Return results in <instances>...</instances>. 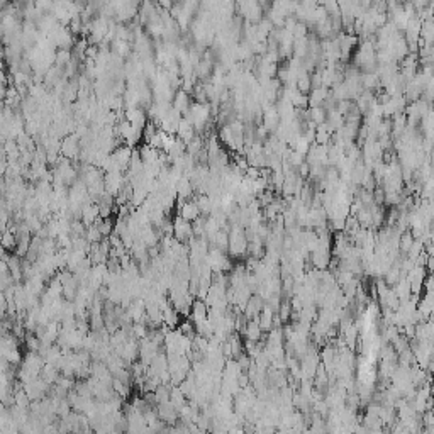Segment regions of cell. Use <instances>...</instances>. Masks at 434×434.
<instances>
[{
    "mask_svg": "<svg viewBox=\"0 0 434 434\" xmlns=\"http://www.w3.org/2000/svg\"><path fill=\"white\" fill-rule=\"evenodd\" d=\"M192 104H193V102L190 100V95H188L185 90H178V92L175 93L173 104H171V105H173V107H175L182 115H185V114L188 112V109H190Z\"/></svg>",
    "mask_w": 434,
    "mask_h": 434,
    "instance_id": "ffe728a7",
    "label": "cell"
},
{
    "mask_svg": "<svg viewBox=\"0 0 434 434\" xmlns=\"http://www.w3.org/2000/svg\"><path fill=\"white\" fill-rule=\"evenodd\" d=\"M95 226L98 227V231L102 232L104 238H109L110 234L114 232V227H115V222H112V219H98L95 222Z\"/></svg>",
    "mask_w": 434,
    "mask_h": 434,
    "instance_id": "1f68e13d",
    "label": "cell"
},
{
    "mask_svg": "<svg viewBox=\"0 0 434 434\" xmlns=\"http://www.w3.org/2000/svg\"><path fill=\"white\" fill-rule=\"evenodd\" d=\"M390 434H412V432H410L407 427H405L404 424H400V422L397 421V422H395V426L392 427V432H390Z\"/></svg>",
    "mask_w": 434,
    "mask_h": 434,
    "instance_id": "8d00e7d4",
    "label": "cell"
},
{
    "mask_svg": "<svg viewBox=\"0 0 434 434\" xmlns=\"http://www.w3.org/2000/svg\"><path fill=\"white\" fill-rule=\"evenodd\" d=\"M114 4V10H115V21L119 22H127L131 19H134V15H137L139 12V5L137 2H127V0H122V2H112Z\"/></svg>",
    "mask_w": 434,
    "mask_h": 434,
    "instance_id": "5b68a950",
    "label": "cell"
},
{
    "mask_svg": "<svg viewBox=\"0 0 434 434\" xmlns=\"http://www.w3.org/2000/svg\"><path fill=\"white\" fill-rule=\"evenodd\" d=\"M71 60H73V54L70 49H58L56 51V65L61 68H66L71 63Z\"/></svg>",
    "mask_w": 434,
    "mask_h": 434,
    "instance_id": "e575fe53",
    "label": "cell"
},
{
    "mask_svg": "<svg viewBox=\"0 0 434 434\" xmlns=\"http://www.w3.org/2000/svg\"><path fill=\"white\" fill-rule=\"evenodd\" d=\"M178 329L182 331V334H185V336L192 338V339L197 336V332H195V324H193L190 319H188V321H182V324L178 326Z\"/></svg>",
    "mask_w": 434,
    "mask_h": 434,
    "instance_id": "d590c367",
    "label": "cell"
},
{
    "mask_svg": "<svg viewBox=\"0 0 434 434\" xmlns=\"http://www.w3.org/2000/svg\"><path fill=\"white\" fill-rule=\"evenodd\" d=\"M163 322L166 326L170 327V329H178V326L182 324V321H180V314L176 312L173 305H168L165 310H163Z\"/></svg>",
    "mask_w": 434,
    "mask_h": 434,
    "instance_id": "7402d4cb",
    "label": "cell"
},
{
    "mask_svg": "<svg viewBox=\"0 0 434 434\" xmlns=\"http://www.w3.org/2000/svg\"><path fill=\"white\" fill-rule=\"evenodd\" d=\"M100 219V209H98V204H95L93 200L90 202H87L83 205L82 209V221L85 222V226H93L95 222Z\"/></svg>",
    "mask_w": 434,
    "mask_h": 434,
    "instance_id": "9a60e30c",
    "label": "cell"
},
{
    "mask_svg": "<svg viewBox=\"0 0 434 434\" xmlns=\"http://www.w3.org/2000/svg\"><path fill=\"white\" fill-rule=\"evenodd\" d=\"M170 402L173 404V407L178 410V414H180V410L183 407H187L188 405V400L185 395H183V392L180 390V387H171V397H170Z\"/></svg>",
    "mask_w": 434,
    "mask_h": 434,
    "instance_id": "cb8c5ba5",
    "label": "cell"
},
{
    "mask_svg": "<svg viewBox=\"0 0 434 434\" xmlns=\"http://www.w3.org/2000/svg\"><path fill=\"white\" fill-rule=\"evenodd\" d=\"M197 136V131H195V126L192 124L190 121H187L185 117H183L180 121V126H178V131H176V137H180L183 143L188 144L192 141L193 137Z\"/></svg>",
    "mask_w": 434,
    "mask_h": 434,
    "instance_id": "ac0fdd59",
    "label": "cell"
},
{
    "mask_svg": "<svg viewBox=\"0 0 434 434\" xmlns=\"http://www.w3.org/2000/svg\"><path fill=\"white\" fill-rule=\"evenodd\" d=\"M248 238L244 232V227L241 226H231L229 231V253L234 258H243L248 254Z\"/></svg>",
    "mask_w": 434,
    "mask_h": 434,
    "instance_id": "6da1fadb",
    "label": "cell"
},
{
    "mask_svg": "<svg viewBox=\"0 0 434 434\" xmlns=\"http://www.w3.org/2000/svg\"><path fill=\"white\" fill-rule=\"evenodd\" d=\"M156 412H158V416H160V419L163 421L166 426H176V422L180 421L178 410L173 407V404H171V402L156 405Z\"/></svg>",
    "mask_w": 434,
    "mask_h": 434,
    "instance_id": "9c48e42d",
    "label": "cell"
},
{
    "mask_svg": "<svg viewBox=\"0 0 434 434\" xmlns=\"http://www.w3.org/2000/svg\"><path fill=\"white\" fill-rule=\"evenodd\" d=\"M178 205V215L183 217L188 222H195L202 214H200V209L195 200H187V202H182V200H176Z\"/></svg>",
    "mask_w": 434,
    "mask_h": 434,
    "instance_id": "ba28073f",
    "label": "cell"
},
{
    "mask_svg": "<svg viewBox=\"0 0 434 434\" xmlns=\"http://www.w3.org/2000/svg\"><path fill=\"white\" fill-rule=\"evenodd\" d=\"M61 377V371L58 370V366L54 365H44V368L41 371V378L43 380H46L49 385H54V383L58 382V378Z\"/></svg>",
    "mask_w": 434,
    "mask_h": 434,
    "instance_id": "484cf974",
    "label": "cell"
},
{
    "mask_svg": "<svg viewBox=\"0 0 434 434\" xmlns=\"http://www.w3.org/2000/svg\"><path fill=\"white\" fill-rule=\"evenodd\" d=\"M87 241L90 243V244H98V243H102L104 241V236H102V232L98 231V227L93 224V226H88L87 227Z\"/></svg>",
    "mask_w": 434,
    "mask_h": 434,
    "instance_id": "d6a6232c",
    "label": "cell"
},
{
    "mask_svg": "<svg viewBox=\"0 0 434 434\" xmlns=\"http://www.w3.org/2000/svg\"><path fill=\"white\" fill-rule=\"evenodd\" d=\"M275 317L277 312L273 309L270 307V305H265V309L261 310V314L258 315V322H260V327L263 329V332H270L271 329L275 327Z\"/></svg>",
    "mask_w": 434,
    "mask_h": 434,
    "instance_id": "2e32d148",
    "label": "cell"
},
{
    "mask_svg": "<svg viewBox=\"0 0 434 434\" xmlns=\"http://www.w3.org/2000/svg\"><path fill=\"white\" fill-rule=\"evenodd\" d=\"M171 387H173V385H160V387L156 388V392H154V400H156V405L170 402Z\"/></svg>",
    "mask_w": 434,
    "mask_h": 434,
    "instance_id": "4dcf8cb0",
    "label": "cell"
},
{
    "mask_svg": "<svg viewBox=\"0 0 434 434\" xmlns=\"http://www.w3.org/2000/svg\"><path fill=\"white\" fill-rule=\"evenodd\" d=\"M126 121L131 122L132 126L136 127H146V124L149 122L148 112L143 107H132V109H126Z\"/></svg>",
    "mask_w": 434,
    "mask_h": 434,
    "instance_id": "30bf717a",
    "label": "cell"
},
{
    "mask_svg": "<svg viewBox=\"0 0 434 434\" xmlns=\"http://www.w3.org/2000/svg\"><path fill=\"white\" fill-rule=\"evenodd\" d=\"M414 241H416V238H414V234H412V231H405V232H402V236H400L399 249H400V253H402L404 257H407V253L410 251V248H412Z\"/></svg>",
    "mask_w": 434,
    "mask_h": 434,
    "instance_id": "f546056e",
    "label": "cell"
},
{
    "mask_svg": "<svg viewBox=\"0 0 434 434\" xmlns=\"http://www.w3.org/2000/svg\"><path fill=\"white\" fill-rule=\"evenodd\" d=\"M80 153H82V141H80V137L76 136V134L65 136L63 141H61V154H63L65 158H68V160L78 161Z\"/></svg>",
    "mask_w": 434,
    "mask_h": 434,
    "instance_id": "3957f363",
    "label": "cell"
},
{
    "mask_svg": "<svg viewBox=\"0 0 434 434\" xmlns=\"http://www.w3.org/2000/svg\"><path fill=\"white\" fill-rule=\"evenodd\" d=\"M204 149H205V137L200 136V134H197L190 143L187 144V153L193 158H197Z\"/></svg>",
    "mask_w": 434,
    "mask_h": 434,
    "instance_id": "d4e9b609",
    "label": "cell"
},
{
    "mask_svg": "<svg viewBox=\"0 0 434 434\" xmlns=\"http://www.w3.org/2000/svg\"><path fill=\"white\" fill-rule=\"evenodd\" d=\"M209 315V305L205 304V300L202 299H195L192 304V310H190V319L193 324H200V322L207 321Z\"/></svg>",
    "mask_w": 434,
    "mask_h": 434,
    "instance_id": "7c38bea8",
    "label": "cell"
},
{
    "mask_svg": "<svg viewBox=\"0 0 434 434\" xmlns=\"http://www.w3.org/2000/svg\"><path fill=\"white\" fill-rule=\"evenodd\" d=\"M214 61H210V60H200V63L195 66V76H197V80H207L210 75L214 73Z\"/></svg>",
    "mask_w": 434,
    "mask_h": 434,
    "instance_id": "603a6c76",
    "label": "cell"
},
{
    "mask_svg": "<svg viewBox=\"0 0 434 434\" xmlns=\"http://www.w3.org/2000/svg\"><path fill=\"white\" fill-rule=\"evenodd\" d=\"M132 153H134V149L129 148V146H126V144H122V146H119V148L112 153L115 163L119 165V168H121L122 171H126L127 168H129L131 160H132Z\"/></svg>",
    "mask_w": 434,
    "mask_h": 434,
    "instance_id": "4fadbf2b",
    "label": "cell"
},
{
    "mask_svg": "<svg viewBox=\"0 0 434 434\" xmlns=\"http://www.w3.org/2000/svg\"><path fill=\"white\" fill-rule=\"evenodd\" d=\"M160 153L158 149L151 148L149 144H144V146L139 148V154H141V160L144 165H153V163H160Z\"/></svg>",
    "mask_w": 434,
    "mask_h": 434,
    "instance_id": "44dd1931",
    "label": "cell"
},
{
    "mask_svg": "<svg viewBox=\"0 0 434 434\" xmlns=\"http://www.w3.org/2000/svg\"><path fill=\"white\" fill-rule=\"evenodd\" d=\"M227 434H248L246 431H244V427H232V429H229V432Z\"/></svg>",
    "mask_w": 434,
    "mask_h": 434,
    "instance_id": "74e56055",
    "label": "cell"
},
{
    "mask_svg": "<svg viewBox=\"0 0 434 434\" xmlns=\"http://www.w3.org/2000/svg\"><path fill=\"white\" fill-rule=\"evenodd\" d=\"M112 388H114V392L117 393L119 397H122V399H127V397H129V393H131V385H129V383L121 382V380H117V378H114Z\"/></svg>",
    "mask_w": 434,
    "mask_h": 434,
    "instance_id": "836d02e7",
    "label": "cell"
},
{
    "mask_svg": "<svg viewBox=\"0 0 434 434\" xmlns=\"http://www.w3.org/2000/svg\"><path fill=\"white\" fill-rule=\"evenodd\" d=\"M182 114L178 112V110L171 105V109L168 110V114L165 115L163 121L160 122V129L166 132V134H176V131H178V126H180V121H182Z\"/></svg>",
    "mask_w": 434,
    "mask_h": 434,
    "instance_id": "52a82bcc",
    "label": "cell"
},
{
    "mask_svg": "<svg viewBox=\"0 0 434 434\" xmlns=\"http://www.w3.org/2000/svg\"><path fill=\"white\" fill-rule=\"evenodd\" d=\"M126 312L132 319V322H143L144 315H146V302L143 299L132 300V304L126 309Z\"/></svg>",
    "mask_w": 434,
    "mask_h": 434,
    "instance_id": "e0dca14e",
    "label": "cell"
},
{
    "mask_svg": "<svg viewBox=\"0 0 434 434\" xmlns=\"http://www.w3.org/2000/svg\"><path fill=\"white\" fill-rule=\"evenodd\" d=\"M105 193H109L110 197H117L119 192L126 185V175L124 171H114V173H105Z\"/></svg>",
    "mask_w": 434,
    "mask_h": 434,
    "instance_id": "277c9868",
    "label": "cell"
},
{
    "mask_svg": "<svg viewBox=\"0 0 434 434\" xmlns=\"http://www.w3.org/2000/svg\"><path fill=\"white\" fill-rule=\"evenodd\" d=\"M112 53L114 54H117V56H121L122 60L124 58H129L131 56V51H132V44L129 41H114L112 44Z\"/></svg>",
    "mask_w": 434,
    "mask_h": 434,
    "instance_id": "4316f807",
    "label": "cell"
},
{
    "mask_svg": "<svg viewBox=\"0 0 434 434\" xmlns=\"http://www.w3.org/2000/svg\"><path fill=\"white\" fill-rule=\"evenodd\" d=\"M265 305L266 302L263 299H261L260 295H254L249 299V302L246 305V309H244V315L248 317V321H254V319H258V315L261 314V310L265 309Z\"/></svg>",
    "mask_w": 434,
    "mask_h": 434,
    "instance_id": "5bb4252c",
    "label": "cell"
},
{
    "mask_svg": "<svg viewBox=\"0 0 434 434\" xmlns=\"http://www.w3.org/2000/svg\"><path fill=\"white\" fill-rule=\"evenodd\" d=\"M193 200H195V202H197L199 209H200V214H202L204 217H209L210 214H212V200H210L207 195H202V193H197V195L193 197Z\"/></svg>",
    "mask_w": 434,
    "mask_h": 434,
    "instance_id": "83f0119b",
    "label": "cell"
},
{
    "mask_svg": "<svg viewBox=\"0 0 434 434\" xmlns=\"http://www.w3.org/2000/svg\"><path fill=\"white\" fill-rule=\"evenodd\" d=\"M173 236L178 239L180 243H188L193 238V227L192 222L185 221L183 217L176 215L173 219Z\"/></svg>",
    "mask_w": 434,
    "mask_h": 434,
    "instance_id": "8992f818",
    "label": "cell"
},
{
    "mask_svg": "<svg viewBox=\"0 0 434 434\" xmlns=\"http://www.w3.org/2000/svg\"><path fill=\"white\" fill-rule=\"evenodd\" d=\"M163 349L165 348L158 346V344L154 341H151L149 338L143 339V341H139V361H141L143 365L149 366L151 365V361L156 358Z\"/></svg>",
    "mask_w": 434,
    "mask_h": 434,
    "instance_id": "7a4b0ae2",
    "label": "cell"
},
{
    "mask_svg": "<svg viewBox=\"0 0 434 434\" xmlns=\"http://www.w3.org/2000/svg\"><path fill=\"white\" fill-rule=\"evenodd\" d=\"M297 90L305 93V95L312 92V80H310L309 71H302V73L299 75V78H297Z\"/></svg>",
    "mask_w": 434,
    "mask_h": 434,
    "instance_id": "f1b7e54d",
    "label": "cell"
},
{
    "mask_svg": "<svg viewBox=\"0 0 434 434\" xmlns=\"http://www.w3.org/2000/svg\"><path fill=\"white\" fill-rule=\"evenodd\" d=\"M244 341H251V343H261V336H263V329L260 327V322L254 321H248L246 329L243 331Z\"/></svg>",
    "mask_w": 434,
    "mask_h": 434,
    "instance_id": "d6986e66",
    "label": "cell"
},
{
    "mask_svg": "<svg viewBox=\"0 0 434 434\" xmlns=\"http://www.w3.org/2000/svg\"><path fill=\"white\" fill-rule=\"evenodd\" d=\"M92 377L107 385H112L114 382V375L110 373L109 366L104 361H92Z\"/></svg>",
    "mask_w": 434,
    "mask_h": 434,
    "instance_id": "8fae6325",
    "label": "cell"
}]
</instances>
